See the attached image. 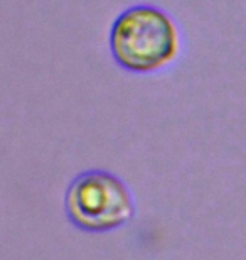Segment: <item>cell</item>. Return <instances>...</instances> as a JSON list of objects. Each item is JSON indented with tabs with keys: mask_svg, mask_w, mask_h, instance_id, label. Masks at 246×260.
Returning <instances> with one entry per match:
<instances>
[{
	"mask_svg": "<svg viewBox=\"0 0 246 260\" xmlns=\"http://www.w3.org/2000/svg\"><path fill=\"white\" fill-rule=\"evenodd\" d=\"M110 53L122 70L150 75L179 56L181 36L170 15L149 4H138L117 15L110 27Z\"/></svg>",
	"mask_w": 246,
	"mask_h": 260,
	"instance_id": "6da1fadb",
	"label": "cell"
},
{
	"mask_svg": "<svg viewBox=\"0 0 246 260\" xmlns=\"http://www.w3.org/2000/svg\"><path fill=\"white\" fill-rule=\"evenodd\" d=\"M64 211L78 230L108 233L127 226L133 220L137 203L122 178L110 171L90 169L67 184Z\"/></svg>",
	"mask_w": 246,
	"mask_h": 260,
	"instance_id": "7a4b0ae2",
	"label": "cell"
}]
</instances>
